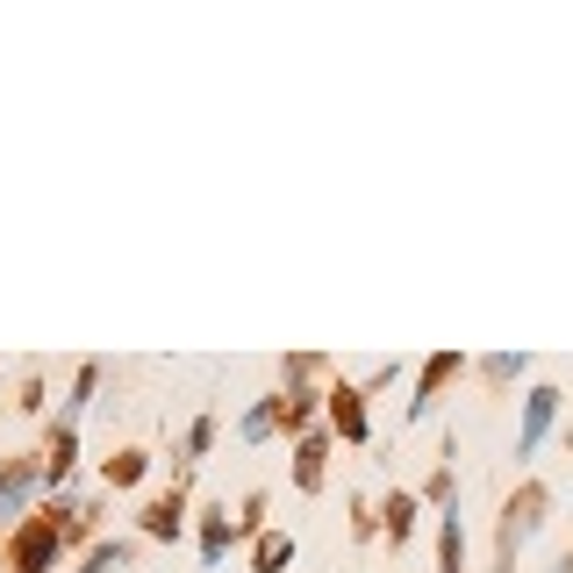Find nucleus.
Masks as SVG:
<instances>
[{
  "mask_svg": "<svg viewBox=\"0 0 573 573\" xmlns=\"http://www.w3.org/2000/svg\"><path fill=\"white\" fill-rule=\"evenodd\" d=\"M58 552H65V516L51 509V516H29L8 538V573H51Z\"/></svg>",
  "mask_w": 573,
  "mask_h": 573,
  "instance_id": "f257e3e1",
  "label": "nucleus"
},
{
  "mask_svg": "<svg viewBox=\"0 0 573 573\" xmlns=\"http://www.w3.org/2000/svg\"><path fill=\"white\" fill-rule=\"evenodd\" d=\"M545 502H552V495H545L538 481H523V495L502 509V538H495V573H516V552L531 545V531L545 523Z\"/></svg>",
  "mask_w": 573,
  "mask_h": 573,
  "instance_id": "f03ea898",
  "label": "nucleus"
},
{
  "mask_svg": "<svg viewBox=\"0 0 573 573\" xmlns=\"http://www.w3.org/2000/svg\"><path fill=\"white\" fill-rule=\"evenodd\" d=\"M552 416H559V387H531V401H523V431H516V459H531L545 445Z\"/></svg>",
  "mask_w": 573,
  "mask_h": 573,
  "instance_id": "7ed1b4c3",
  "label": "nucleus"
},
{
  "mask_svg": "<svg viewBox=\"0 0 573 573\" xmlns=\"http://www.w3.org/2000/svg\"><path fill=\"white\" fill-rule=\"evenodd\" d=\"M36 481H43L36 459H0V516H22V502L36 495Z\"/></svg>",
  "mask_w": 573,
  "mask_h": 573,
  "instance_id": "20e7f679",
  "label": "nucleus"
},
{
  "mask_svg": "<svg viewBox=\"0 0 573 573\" xmlns=\"http://www.w3.org/2000/svg\"><path fill=\"white\" fill-rule=\"evenodd\" d=\"M187 531V495H158V502H144V538H179Z\"/></svg>",
  "mask_w": 573,
  "mask_h": 573,
  "instance_id": "39448f33",
  "label": "nucleus"
},
{
  "mask_svg": "<svg viewBox=\"0 0 573 573\" xmlns=\"http://www.w3.org/2000/svg\"><path fill=\"white\" fill-rule=\"evenodd\" d=\"M459 365H466V359H459V351H437V359L423 365V381H416V401H409V416H431V401H437V387L452 381Z\"/></svg>",
  "mask_w": 573,
  "mask_h": 573,
  "instance_id": "423d86ee",
  "label": "nucleus"
},
{
  "mask_svg": "<svg viewBox=\"0 0 573 573\" xmlns=\"http://www.w3.org/2000/svg\"><path fill=\"white\" fill-rule=\"evenodd\" d=\"M331 423L351 437V445H365V437H373V431H365V395H359V387H337V395H331Z\"/></svg>",
  "mask_w": 573,
  "mask_h": 573,
  "instance_id": "0eeeda50",
  "label": "nucleus"
},
{
  "mask_svg": "<svg viewBox=\"0 0 573 573\" xmlns=\"http://www.w3.org/2000/svg\"><path fill=\"white\" fill-rule=\"evenodd\" d=\"M295 566V538L287 531H259V545H251V573H287Z\"/></svg>",
  "mask_w": 573,
  "mask_h": 573,
  "instance_id": "6e6552de",
  "label": "nucleus"
},
{
  "mask_svg": "<svg viewBox=\"0 0 573 573\" xmlns=\"http://www.w3.org/2000/svg\"><path fill=\"white\" fill-rule=\"evenodd\" d=\"M72 466H79V437H72V423H58V431H51V452H43V481L58 487Z\"/></svg>",
  "mask_w": 573,
  "mask_h": 573,
  "instance_id": "1a4fd4ad",
  "label": "nucleus"
},
{
  "mask_svg": "<svg viewBox=\"0 0 573 573\" xmlns=\"http://www.w3.org/2000/svg\"><path fill=\"white\" fill-rule=\"evenodd\" d=\"M229 538H237V523H229V509H215V516L201 523V559H209V566H223Z\"/></svg>",
  "mask_w": 573,
  "mask_h": 573,
  "instance_id": "9d476101",
  "label": "nucleus"
},
{
  "mask_svg": "<svg viewBox=\"0 0 573 573\" xmlns=\"http://www.w3.org/2000/svg\"><path fill=\"white\" fill-rule=\"evenodd\" d=\"M295 487H301V495H315V487H323V437H301V452H295Z\"/></svg>",
  "mask_w": 573,
  "mask_h": 573,
  "instance_id": "9b49d317",
  "label": "nucleus"
},
{
  "mask_svg": "<svg viewBox=\"0 0 573 573\" xmlns=\"http://www.w3.org/2000/svg\"><path fill=\"white\" fill-rule=\"evenodd\" d=\"M381 516H387V538H395V545H409V538H416V495H387V509H381Z\"/></svg>",
  "mask_w": 573,
  "mask_h": 573,
  "instance_id": "f8f14e48",
  "label": "nucleus"
},
{
  "mask_svg": "<svg viewBox=\"0 0 573 573\" xmlns=\"http://www.w3.org/2000/svg\"><path fill=\"white\" fill-rule=\"evenodd\" d=\"M101 473H108V487H137L144 473H151V452H137V445H129V452H115Z\"/></svg>",
  "mask_w": 573,
  "mask_h": 573,
  "instance_id": "ddd939ff",
  "label": "nucleus"
},
{
  "mask_svg": "<svg viewBox=\"0 0 573 573\" xmlns=\"http://www.w3.org/2000/svg\"><path fill=\"white\" fill-rule=\"evenodd\" d=\"M94 387H101V365H79V381H72V395H65V416H58V423H79V416H87Z\"/></svg>",
  "mask_w": 573,
  "mask_h": 573,
  "instance_id": "4468645a",
  "label": "nucleus"
},
{
  "mask_svg": "<svg viewBox=\"0 0 573 573\" xmlns=\"http://www.w3.org/2000/svg\"><path fill=\"white\" fill-rule=\"evenodd\" d=\"M315 401H331V395H309V387H287V395H279V423H287V431H301V423L315 416Z\"/></svg>",
  "mask_w": 573,
  "mask_h": 573,
  "instance_id": "2eb2a0df",
  "label": "nucleus"
},
{
  "mask_svg": "<svg viewBox=\"0 0 573 573\" xmlns=\"http://www.w3.org/2000/svg\"><path fill=\"white\" fill-rule=\"evenodd\" d=\"M122 566H129V545H122V538H101V545L87 552V566H79V573H122Z\"/></svg>",
  "mask_w": 573,
  "mask_h": 573,
  "instance_id": "dca6fc26",
  "label": "nucleus"
},
{
  "mask_svg": "<svg viewBox=\"0 0 573 573\" xmlns=\"http://www.w3.org/2000/svg\"><path fill=\"white\" fill-rule=\"evenodd\" d=\"M237 431H244V437H251V445H259V437H273V431H279V395H265V401H259V409H251V416H244V423H237Z\"/></svg>",
  "mask_w": 573,
  "mask_h": 573,
  "instance_id": "f3484780",
  "label": "nucleus"
},
{
  "mask_svg": "<svg viewBox=\"0 0 573 573\" xmlns=\"http://www.w3.org/2000/svg\"><path fill=\"white\" fill-rule=\"evenodd\" d=\"M481 373H487V381H523L531 359H523V351H502V359H481Z\"/></svg>",
  "mask_w": 573,
  "mask_h": 573,
  "instance_id": "a211bd4d",
  "label": "nucleus"
},
{
  "mask_svg": "<svg viewBox=\"0 0 573 573\" xmlns=\"http://www.w3.org/2000/svg\"><path fill=\"white\" fill-rule=\"evenodd\" d=\"M209 445H215V416H201V423H194V431H187V459H201V452H209Z\"/></svg>",
  "mask_w": 573,
  "mask_h": 573,
  "instance_id": "6ab92c4d",
  "label": "nucleus"
},
{
  "mask_svg": "<svg viewBox=\"0 0 573 573\" xmlns=\"http://www.w3.org/2000/svg\"><path fill=\"white\" fill-rule=\"evenodd\" d=\"M237 531H265V495H244V516H237Z\"/></svg>",
  "mask_w": 573,
  "mask_h": 573,
  "instance_id": "aec40b11",
  "label": "nucleus"
},
{
  "mask_svg": "<svg viewBox=\"0 0 573 573\" xmlns=\"http://www.w3.org/2000/svg\"><path fill=\"white\" fill-rule=\"evenodd\" d=\"M552 573H573V559H559V566H552Z\"/></svg>",
  "mask_w": 573,
  "mask_h": 573,
  "instance_id": "412c9836",
  "label": "nucleus"
},
{
  "mask_svg": "<svg viewBox=\"0 0 573 573\" xmlns=\"http://www.w3.org/2000/svg\"><path fill=\"white\" fill-rule=\"evenodd\" d=\"M566 445H573V431H566Z\"/></svg>",
  "mask_w": 573,
  "mask_h": 573,
  "instance_id": "4be33fe9",
  "label": "nucleus"
}]
</instances>
